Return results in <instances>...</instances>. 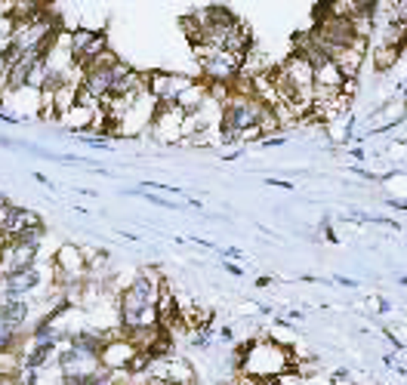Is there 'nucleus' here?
Returning <instances> with one entry per match:
<instances>
[{
	"mask_svg": "<svg viewBox=\"0 0 407 385\" xmlns=\"http://www.w3.org/2000/svg\"><path fill=\"white\" fill-rule=\"evenodd\" d=\"M157 287H161V278H154L152 271L133 275V280H130L127 290L117 299L120 336L161 327L157 324Z\"/></svg>",
	"mask_w": 407,
	"mask_h": 385,
	"instance_id": "obj_1",
	"label": "nucleus"
},
{
	"mask_svg": "<svg viewBox=\"0 0 407 385\" xmlns=\"http://www.w3.org/2000/svg\"><path fill=\"white\" fill-rule=\"evenodd\" d=\"M238 376L256 379V382H278L293 367V354L275 339H256L250 345H240L231 358Z\"/></svg>",
	"mask_w": 407,
	"mask_h": 385,
	"instance_id": "obj_2",
	"label": "nucleus"
},
{
	"mask_svg": "<svg viewBox=\"0 0 407 385\" xmlns=\"http://www.w3.org/2000/svg\"><path fill=\"white\" fill-rule=\"evenodd\" d=\"M268 105H263L256 96H247V93H231V99L222 105V142H240V136L247 130H263V120L268 117Z\"/></svg>",
	"mask_w": 407,
	"mask_h": 385,
	"instance_id": "obj_3",
	"label": "nucleus"
},
{
	"mask_svg": "<svg viewBox=\"0 0 407 385\" xmlns=\"http://www.w3.org/2000/svg\"><path fill=\"white\" fill-rule=\"evenodd\" d=\"M201 65L204 83H222V87H235L240 78V56H231L226 50H210V46H194Z\"/></svg>",
	"mask_w": 407,
	"mask_h": 385,
	"instance_id": "obj_4",
	"label": "nucleus"
},
{
	"mask_svg": "<svg viewBox=\"0 0 407 385\" xmlns=\"http://www.w3.org/2000/svg\"><path fill=\"white\" fill-rule=\"evenodd\" d=\"M117 62L120 59L115 53H105L99 62L87 65L80 74V93H87V96L96 102H105L111 96V87H115V65Z\"/></svg>",
	"mask_w": 407,
	"mask_h": 385,
	"instance_id": "obj_5",
	"label": "nucleus"
},
{
	"mask_svg": "<svg viewBox=\"0 0 407 385\" xmlns=\"http://www.w3.org/2000/svg\"><path fill=\"white\" fill-rule=\"evenodd\" d=\"M68 50L71 59L78 68H87V65L99 62L102 56L108 53V37L105 31H90V28H74L68 34Z\"/></svg>",
	"mask_w": 407,
	"mask_h": 385,
	"instance_id": "obj_6",
	"label": "nucleus"
},
{
	"mask_svg": "<svg viewBox=\"0 0 407 385\" xmlns=\"http://www.w3.org/2000/svg\"><path fill=\"white\" fill-rule=\"evenodd\" d=\"M152 136L164 145H179L185 142V111L179 105H157L152 120Z\"/></svg>",
	"mask_w": 407,
	"mask_h": 385,
	"instance_id": "obj_7",
	"label": "nucleus"
},
{
	"mask_svg": "<svg viewBox=\"0 0 407 385\" xmlns=\"http://www.w3.org/2000/svg\"><path fill=\"white\" fill-rule=\"evenodd\" d=\"M191 78L185 74H173V71H152L148 74V93L154 96L157 105H176L179 96L191 87Z\"/></svg>",
	"mask_w": 407,
	"mask_h": 385,
	"instance_id": "obj_8",
	"label": "nucleus"
},
{
	"mask_svg": "<svg viewBox=\"0 0 407 385\" xmlns=\"http://www.w3.org/2000/svg\"><path fill=\"white\" fill-rule=\"evenodd\" d=\"M37 253H41V247H31V243L4 241V247H0V278L34 268L37 265Z\"/></svg>",
	"mask_w": 407,
	"mask_h": 385,
	"instance_id": "obj_9",
	"label": "nucleus"
},
{
	"mask_svg": "<svg viewBox=\"0 0 407 385\" xmlns=\"http://www.w3.org/2000/svg\"><path fill=\"white\" fill-rule=\"evenodd\" d=\"M139 354V349L133 342L127 339V336H120V333H115L108 339V345L102 349V354H99V361H102V367H105L108 373H127L130 370V364H133V358Z\"/></svg>",
	"mask_w": 407,
	"mask_h": 385,
	"instance_id": "obj_10",
	"label": "nucleus"
},
{
	"mask_svg": "<svg viewBox=\"0 0 407 385\" xmlns=\"http://www.w3.org/2000/svg\"><path fill=\"white\" fill-rule=\"evenodd\" d=\"M34 225H41V216L25 210V206H18V204H9L6 210H0V241L22 238V234L28 228H34Z\"/></svg>",
	"mask_w": 407,
	"mask_h": 385,
	"instance_id": "obj_11",
	"label": "nucleus"
},
{
	"mask_svg": "<svg viewBox=\"0 0 407 385\" xmlns=\"http://www.w3.org/2000/svg\"><path fill=\"white\" fill-rule=\"evenodd\" d=\"M364 53H367V41H364V37H355L349 46H342V50L333 53V62H337V68L342 71V78H346V80H355L358 78V68H361Z\"/></svg>",
	"mask_w": 407,
	"mask_h": 385,
	"instance_id": "obj_12",
	"label": "nucleus"
},
{
	"mask_svg": "<svg viewBox=\"0 0 407 385\" xmlns=\"http://www.w3.org/2000/svg\"><path fill=\"white\" fill-rule=\"evenodd\" d=\"M0 317L25 333L28 321H31V302L28 299H6V302H0Z\"/></svg>",
	"mask_w": 407,
	"mask_h": 385,
	"instance_id": "obj_13",
	"label": "nucleus"
},
{
	"mask_svg": "<svg viewBox=\"0 0 407 385\" xmlns=\"http://www.w3.org/2000/svg\"><path fill=\"white\" fill-rule=\"evenodd\" d=\"M22 336H25L22 330H16L13 324L0 317V358H6V354L22 349Z\"/></svg>",
	"mask_w": 407,
	"mask_h": 385,
	"instance_id": "obj_14",
	"label": "nucleus"
},
{
	"mask_svg": "<svg viewBox=\"0 0 407 385\" xmlns=\"http://www.w3.org/2000/svg\"><path fill=\"white\" fill-rule=\"evenodd\" d=\"M398 53H401V46H395V43H379L376 53H374V68H376V71H388V68H392V65L398 62Z\"/></svg>",
	"mask_w": 407,
	"mask_h": 385,
	"instance_id": "obj_15",
	"label": "nucleus"
},
{
	"mask_svg": "<svg viewBox=\"0 0 407 385\" xmlns=\"http://www.w3.org/2000/svg\"><path fill=\"white\" fill-rule=\"evenodd\" d=\"M4 379H6V376H4V373H0V385H4Z\"/></svg>",
	"mask_w": 407,
	"mask_h": 385,
	"instance_id": "obj_16",
	"label": "nucleus"
},
{
	"mask_svg": "<svg viewBox=\"0 0 407 385\" xmlns=\"http://www.w3.org/2000/svg\"><path fill=\"white\" fill-rule=\"evenodd\" d=\"M0 247H4V241H0Z\"/></svg>",
	"mask_w": 407,
	"mask_h": 385,
	"instance_id": "obj_17",
	"label": "nucleus"
}]
</instances>
